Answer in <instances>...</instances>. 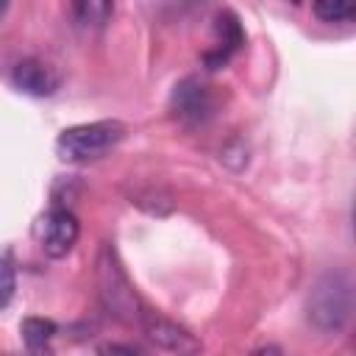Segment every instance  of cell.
<instances>
[{
  "mask_svg": "<svg viewBox=\"0 0 356 356\" xmlns=\"http://www.w3.org/2000/svg\"><path fill=\"white\" fill-rule=\"evenodd\" d=\"M353 312V292L350 281L342 273H325L320 275L306 298V317L314 328L323 334H339Z\"/></svg>",
  "mask_w": 356,
  "mask_h": 356,
  "instance_id": "6da1fadb",
  "label": "cell"
},
{
  "mask_svg": "<svg viewBox=\"0 0 356 356\" xmlns=\"http://www.w3.org/2000/svg\"><path fill=\"white\" fill-rule=\"evenodd\" d=\"M125 139V125L120 120H97L72 125L58 134L56 153L61 161L70 164H86L95 159H103L108 150H114Z\"/></svg>",
  "mask_w": 356,
  "mask_h": 356,
  "instance_id": "7a4b0ae2",
  "label": "cell"
},
{
  "mask_svg": "<svg viewBox=\"0 0 356 356\" xmlns=\"http://www.w3.org/2000/svg\"><path fill=\"white\" fill-rule=\"evenodd\" d=\"M97 295H100L103 309L114 320L139 325V317H142L145 306L139 303V295L134 292V286H131L117 253L108 245H103L100 256H97Z\"/></svg>",
  "mask_w": 356,
  "mask_h": 356,
  "instance_id": "3957f363",
  "label": "cell"
},
{
  "mask_svg": "<svg viewBox=\"0 0 356 356\" xmlns=\"http://www.w3.org/2000/svg\"><path fill=\"white\" fill-rule=\"evenodd\" d=\"M78 234H81V225H78V217L67 209V206H50L44 214L36 217L33 222V236L39 242V248L50 256V259H61L67 256L75 242H78Z\"/></svg>",
  "mask_w": 356,
  "mask_h": 356,
  "instance_id": "277c9868",
  "label": "cell"
},
{
  "mask_svg": "<svg viewBox=\"0 0 356 356\" xmlns=\"http://www.w3.org/2000/svg\"><path fill=\"white\" fill-rule=\"evenodd\" d=\"M139 328L147 337V342H153L161 350H170V353H197L200 350V342L186 328H181L178 323H172L156 312L145 309L139 317Z\"/></svg>",
  "mask_w": 356,
  "mask_h": 356,
  "instance_id": "5b68a950",
  "label": "cell"
},
{
  "mask_svg": "<svg viewBox=\"0 0 356 356\" xmlns=\"http://www.w3.org/2000/svg\"><path fill=\"white\" fill-rule=\"evenodd\" d=\"M172 111L184 122H203L214 111V97L209 86H203L195 78H186L172 89Z\"/></svg>",
  "mask_w": 356,
  "mask_h": 356,
  "instance_id": "8992f818",
  "label": "cell"
},
{
  "mask_svg": "<svg viewBox=\"0 0 356 356\" xmlns=\"http://www.w3.org/2000/svg\"><path fill=\"white\" fill-rule=\"evenodd\" d=\"M11 83H14L19 92H25V95L50 97V95L58 89L61 78H58V72H56L50 64L39 61V58H22V61H17L14 70H11Z\"/></svg>",
  "mask_w": 356,
  "mask_h": 356,
  "instance_id": "52a82bcc",
  "label": "cell"
},
{
  "mask_svg": "<svg viewBox=\"0 0 356 356\" xmlns=\"http://www.w3.org/2000/svg\"><path fill=\"white\" fill-rule=\"evenodd\" d=\"M214 31H217V47L214 50H209L203 58H206V64H209V70H217V67H222L242 44H245V33H242V25H239V19H236V14H231V11H222L220 17H217V25H214Z\"/></svg>",
  "mask_w": 356,
  "mask_h": 356,
  "instance_id": "ba28073f",
  "label": "cell"
},
{
  "mask_svg": "<svg viewBox=\"0 0 356 356\" xmlns=\"http://www.w3.org/2000/svg\"><path fill=\"white\" fill-rule=\"evenodd\" d=\"M70 17L86 31L103 28L114 14V0H67Z\"/></svg>",
  "mask_w": 356,
  "mask_h": 356,
  "instance_id": "9c48e42d",
  "label": "cell"
},
{
  "mask_svg": "<svg viewBox=\"0 0 356 356\" xmlns=\"http://www.w3.org/2000/svg\"><path fill=\"white\" fill-rule=\"evenodd\" d=\"M56 323L53 320H44V317H25L22 325H19V334H22V342L28 350L39 353V350H47L50 348V339L56 337Z\"/></svg>",
  "mask_w": 356,
  "mask_h": 356,
  "instance_id": "30bf717a",
  "label": "cell"
},
{
  "mask_svg": "<svg viewBox=\"0 0 356 356\" xmlns=\"http://www.w3.org/2000/svg\"><path fill=\"white\" fill-rule=\"evenodd\" d=\"M312 6L323 22H348L353 17L356 0H314Z\"/></svg>",
  "mask_w": 356,
  "mask_h": 356,
  "instance_id": "8fae6325",
  "label": "cell"
},
{
  "mask_svg": "<svg viewBox=\"0 0 356 356\" xmlns=\"http://www.w3.org/2000/svg\"><path fill=\"white\" fill-rule=\"evenodd\" d=\"M14 292H17V270L11 256L3 253L0 256V309H6L14 300Z\"/></svg>",
  "mask_w": 356,
  "mask_h": 356,
  "instance_id": "7c38bea8",
  "label": "cell"
},
{
  "mask_svg": "<svg viewBox=\"0 0 356 356\" xmlns=\"http://www.w3.org/2000/svg\"><path fill=\"white\" fill-rule=\"evenodd\" d=\"M103 353H139L136 345H106Z\"/></svg>",
  "mask_w": 356,
  "mask_h": 356,
  "instance_id": "4fadbf2b",
  "label": "cell"
},
{
  "mask_svg": "<svg viewBox=\"0 0 356 356\" xmlns=\"http://www.w3.org/2000/svg\"><path fill=\"white\" fill-rule=\"evenodd\" d=\"M6 6H8V0H0V17H3V11H6Z\"/></svg>",
  "mask_w": 356,
  "mask_h": 356,
  "instance_id": "5bb4252c",
  "label": "cell"
},
{
  "mask_svg": "<svg viewBox=\"0 0 356 356\" xmlns=\"http://www.w3.org/2000/svg\"><path fill=\"white\" fill-rule=\"evenodd\" d=\"M289 3H295V6H298V3H300V0H289Z\"/></svg>",
  "mask_w": 356,
  "mask_h": 356,
  "instance_id": "9a60e30c",
  "label": "cell"
}]
</instances>
